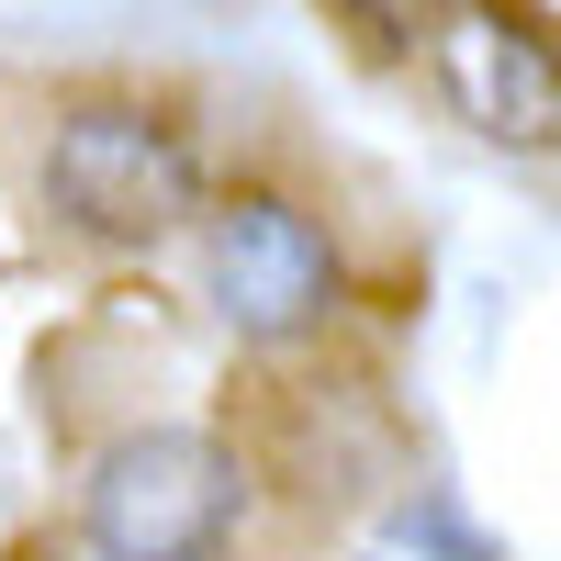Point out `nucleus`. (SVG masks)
<instances>
[{"instance_id": "1", "label": "nucleus", "mask_w": 561, "mask_h": 561, "mask_svg": "<svg viewBox=\"0 0 561 561\" xmlns=\"http://www.w3.org/2000/svg\"><path fill=\"white\" fill-rule=\"evenodd\" d=\"M248 528V460L214 427H124L79 472V561H225Z\"/></svg>"}, {"instance_id": "2", "label": "nucleus", "mask_w": 561, "mask_h": 561, "mask_svg": "<svg viewBox=\"0 0 561 561\" xmlns=\"http://www.w3.org/2000/svg\"><path fill=\"white\" fill-rule=\"evenodd\" d=\"M45 214L90 248H158L203 203V147L158 102H68L45 135Z\"/></svg>"}, {"instance_id": "3", "label": "nucleus", "mask_w": 561, "mask_h": 561, "mask_svg": "<svg viewBox=\"0 0 561 561\" xmlns=\"http://www.w3.org/2000/svg\"><path fill=\"white\" fill-rule=\"evenodd\" d=\"M203 293L225 314V337L248 348H293L337 314V237L293 203V192H225L203 214Z\"/></svg>"}, {"instance_id": "4", "label": "nucleus", "mask_w": 561, "mask_h": 561, "mask_svg": "<svg viewBox=\"0 0 561 561\" xmlns=\"http://www.w3.org/2000/svg\"><path fill=\"white\" fill-rule=\"evenodd\" d=\"M438 90H449V113L483 135V147H561V45L528 23V12H505V0H449L438 12Z\"/></svg>"}, {"instance_id": "5", "label": "nucleus", "mask_w": 561, "mask_h": 561, "mask_svg": "<svg viewBox=\"0 0 561 561\" xmlns=\"http://www.w3.org/2000/svg\"><path fill=\"white\" fill-rule=\"evenodd\" d=\"M348 12H370V23H382V34H393V23H404V0H348Z\"/></svg>"}]
</instances>
